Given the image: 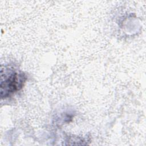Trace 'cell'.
Segmentation results:
<instances>
[{"label": "cell", "instance_id": "6da1fadb", "mask_svg": "<svg viewBox=\"0 0 146 146\" xmlns=\"http://www.w3.org/2000/svg\"><path fill=\"white\" fill-rule=\"evenodd\" d=\"M26 78L23 72L10 71L4 73L1 71V96L5 98L20 90L23 86Z\"/></svg>", "mask_w": 146, "mask_h": 146}]
</instances>
